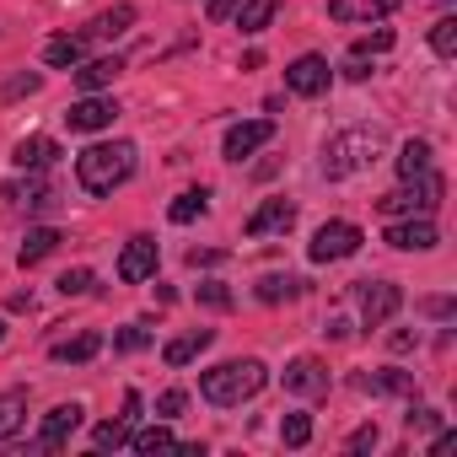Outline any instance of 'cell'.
<instances>
[{"instance_id": "16", "label": "cell", "mask_w": 457, "mask_h": 457, "mask_svg": "<svg viewBox=\"0 0 457 457\" xmlns=\"http://www.w3.org/2000/svg\"><path fill=\"white\" fill-rule=\"evenodd\" d=\"M403 0H328V17L334 22H377V17H393Z\"/></svg>"}, {"instance_id": "4", "label": "cell", "mask_w": 457, "mask_h": 457, "mask_svg": "<svg viewBox=\"0 0 457 457\" xmlns=\"http://www.w3.org/2000/svg\"><path fill=\"white\" fill-rule=\"evenodd\" d=\"M441 194H446V178L420 172V178H403V188L382 194V199H377V210H382L387 220H393V215H430V210L441 204Z\"/></svg>"}, {"instance_id": "26", "label": "cell", "mask_w": 457, "mask_h": 457, "mask_svg": "<svg viewBox=\"0 0 457 457\" xmlns=\"http://www.w3.org/2000/svg\"><path fill=\"white\" fill-rule=\"evenodd\" d=\"M430 172V140H403L398 151V178H420Z\"/></svg>"}, {"instance_id": "45", "label": "cell", "mask_w": 457, "mask_h": 457, "mask_svg": "<svg viewBox=\"0 0 457 457\" xmlns=\"http://www.w3.org/2000/svg\"><path fill=\"white\" fill-rule=\"evenodd\" d=\"M452 446H457V436H452V430H441V436H436V446H430V457H446Z\"/></svg>"}, {"instance_id": "40", "label": "cell", "mask_w": 457, "mask_h": 457, "mask_svg": "<svg viewBox=\"0 0 457 457\" xmlns=\"http://www.w3.org/2000/svg\"><path fill=\"white\" fill-rule=\"evenodd\" d=\"M441 425V409H409V430H436Z\"/></svg>"}, {"instance_id": "29", "label": "cell", "mask_w": 457, "mask_h": 457, "mask_svg": "<svg viewBox=\"0 0 457 457\" xmlns=\"http://www.w3.org/2000/svg\"><path fill=\"white\" fill-rule=\"evenodd\" d=\"M129 446L151 457V452H172L178 441H172V430H167V425H151V430H135V436H129Z\"/></svg>"}, {"instance_id": "18", "label": "cell", "mask_w": 457, "mask_h": 457, "mask_svg": "<svg viewBox=\"0 0 457 457\" xmlns=\"http://www.w3.org/2000/svg\"><path fill=\"white\" fill-rule=\"evenodd\" d=\"M97 350H103V334H97V328H87V334H76V339H60V345H49V355H54L60 366H87Z\"/></svg>"}, {"instance_id": "13", "label": "cell", "mask_w": 457, "mask_h": 457, "mask_svg": "<svg viewBox=\"0 0 457 457\" xmlns=\"http://www.w3.org/2000/svg\"><path fill=\"white\" fill-rule=\"evenodd\" d=\"M291 226H296V204H291V199H264V204L248 215L243 232H248V237H270V232H291Z\"/></svg>"}, {"instance_id": "6", "label": "cell", "mask_w": 457, "mask_h": 457, "mask_svg": "<svg viewBox=\"0 0 457 457\" xmlns=\"http://www.w3.org/2000/svg\"><path fill=\"white\" fill-rule=\"evenodd\" d=\"M355 307L366 318V328H382L398 307H403V291L393 280H355Z\"/></svg>"}, {"instance_id": "23", "label": "cell", "mask_w": 457, "mask_h": 457, "mask_svg": "<svg viewBox=\"0 0 457 457\" xmlns=\"http://www.w3.org/2000/svg\"><path fill=\"white\" fill-rule=\"evenodd\" d=\"M129 28H135V6H113V12L92 17L81 33H87V38H119V33H129Z\"/></svg>"}, {"instance_id": "27", "label": "cell", "mask_w": 457, "mask_h": 457, "mask_svg": "<svg viewBox=\"0 0 457 457\" xmlns=\"http://www.w3.org/2000/svg\"><path fill=\"white\" fill-rule=\"evenodd\" d=\"M204 210H210V194H204V188H188V194H178V199H172V210H167V215H172L178 226H188V220H199Z\"/></svg>"}, {"instance_id": "25", "label": "cell", "mask_w": 457, "mask_h": 457, "mask_svg": "<svg viewBox=\"0 0 457 457\" xmlns=\"http://www.w3.org/2000/svg\"><path fill=\"white\" fill-rule=\"evenodd\" d=\"M280 12V0H243V12H237V28L243 33H264Z\"/></svg>"}, {"instance_id": "33", "label": "cell", "mask_w": 457, "mask_h": 457, "mask_svg": "<svg viewBox=\"0 0 457 457\" xmlns=\"http://www.w3.org/2000/svg\"><path fill=\"white\" fill-rule=\"evenodd\" d=\"M280 441L286 446H307L312 441V414H286L280 420Z\"/></svg>"}, {"instance_id": "41", "label": "cell", "mask_w": 457, "mask_h": 457, "mask_svg": "<svg viewBox=\"0 0 457 457\" xmlns=\"http://www.w3.org/2000/svg\"><path fill=\"white\" fill-rule=\"evenodd\" d=\"M232 12H237V0H210V6H204V17H210V22H226Z\"/></svg>"}, {"instance_id": "10", "label": "cell", "mask_w": 457, "mask_h": 457, "mask_svg": "<svg viewBox=\"0 0 457 457\" xmlns=\"http://www.w3.org/2000/svg\"><path fill=\"white\" fill-rule=\"evenodd\" d=\"M156 275V237H129L124 253H119V280L124 286H140Z\"/></svg>"}, {"instance_id": "47", "label": "cell", "mask_w": 457, "mask_h": 457, "mask_svg": "<svg viewBox=\"0 0 457 457\" xmlns=\"http://www.w3.org/2000/svg\"><path fill=\"white\" fill-rule=\"evenodd\" d=\"M0 339H6V323H0Z\"/></svg>"}, {"instance_id": "43", "label": "cell", "mask_w": 457, "mask_h": 457, "mask_svg": "<svg viewBox=\"0 0 457 457\" xmlns=\"http://www.w3.org/2000/svg\"><path fill=\"white\" fill-rule=\"evenodd\" d=\"M420 307H425L430 318H452V302H446V296H430V302H420Z\"/></svg>"}, {"instance_id": "36", "label": "cell", "mask_w": 457, "mask_h": 457, "mask_svg": "<svg viewBox=\"0 0 457 457\" xmlns=\"http://www.w3.org/2000/svg\"><path fill=\"white\" fill-rule=\"evenodd\" d=\"M199 302L215 307V312H226V307H232V291H226L220 280H204V286H199Z\"/></svg>"}, {"instance_id": "24", "label": "cell", "mask_w": 457, "mask_h": 457, "mask_svg": "<svg viewBox=\"0 0 457 457\" xmlns=\"http://www.w3.org/2000/svg\"><path fill=\"white\" fill-rule=\"evenodd\" d=\"M361 387H366V393H403V398H414V371H398V366H387V371H371V377H361Z\"/></svg>"}, {"instance_id": "12", "label": "cell", "mask_w": 457, "mask_h": 457, "mask_svg": "<svg viewBox=\"0 0 457 457\" xmlns=\"http://www.w3.org/2000/svg\"><path fill=\"white\" fill-rule=\"evenodd\" d=\"M81 414H87L81 403H54V409L44 414V430H38V441H33V446H38V452H60V446H65V436L81 425Z\"/></svg>"}, {"instance_id": "35", "label": "cell", "mask_w": 457, "mask_h": 457, "mask_svg": "<svg viewBox=\"0 0 457 457\" xmlns=\"http://www.w3.org/2000/svg\"><path fill=\"white\" fill-rule=\"evenodd\" d=\"M54 286H60V296H87V291H92L97 280H92V270H65V275H60Z\"/></svg>"}, {"instance_id": "2", "label": "cell", "mask_w": 457, "mask_h": 457, "mask_svg": "<svg viewBox=\"0 0 457 457\" xmlns=\"http://www.w3.org/2000/svg\"><path fill=\"white\" fill-rule=\"evenodd\" d=\"M129 172H135V145L129 140H103V145H87L76 156V183L87 194H113V188L129 183Z\"/></svg>"}, {"instance_id": "30", "label": "cell", "mask_w": 457, "mask_h": 457, "mask_svg": "<svg viewBox=\"0 0 457 457\" xmlns=\"http://www.w3.org/2000/svg\"><path fill=\"white\" fill-rule=\"evenodd\" d=\"M124 441H129V420H108V425L92 430V446H97V452H119Z\"/></svg>"}, {"instance_id": "21", "label": "cell", "mask_w": 457, "mask_h": 457, "mask_svg": "<svg viewBox=\"0 0 457 457\" xmlns=\"http://www.w3.org/2000/svg\"><path fill=\"white\" fill-rule=\"evenodd\" d=\"M60 243H65V237H60V226H33V232H28V243H22V253H17V259H22V270L44 264V259H49Z\"/></svg>"}, {"instance_id": "17", "label": "cell", "mask_w": 457, "mask_h": 457, "mask_svg": "<svg viewBox=\"0 0 457 457\" xmlns=\"http://www.w3.org/2000/svg\"><path fill=\"white\" fill-rule=\"evenodd\" d=\"M87 44H92L87 33H65V38H49V44H44V60H49L54 71H76V65L87 60Z\"/></svg>"}, {"instance_id": "31", "label": "cell", "mask_w": 457, "mask_h": 457, "mask_svg": "<svg viewBox=\"0 0 457 457\" xmlns=\"http://www.w3.org/2000/svg\"><path fill=\"white\" fill-rule=\"evenodd\" d=\"M430 49H436L441 60H452V54H457V17H441V22L430 28Z\"/></svg>"}, {"instance_id": "46", "label": "cell", "mask_w": 457, "mask_h": 457, "mask_svg": "<svg viewBox=\"0 0 457 457\" xmlns=\"http://www.w3.org/2000/svg\"><path fill=\"white\" fill-rule=\"evenodd\" d=\"M345 76H350V81H366L371 71H366V60H355V54H350V65H345Z\"/></svg>"}, {"instance_id": "15", "label": "cell", "mask_w": 457, "mask_h": 457, "mask_svg": "<svg viewBox=\"0 0 457 457\" xmlns=\"http://www.w3.org/2000/svg\"><path fill=\"white\" fill-rule=\"evenodd\" d=\"M215 345V328H188V334H178V339H167L162 345V361L178 371V366H188V361H199L204 350Z\"/></svg>"}, {"instance_id": "7", "label": "cell", "mask_w": 457, "mask_h": 457, "mask_svg": "<svg viewBox=\"0 0 457 457\" xmlns=\"http://www.w3.org/2000/svg\"><path fill=\"white\" fill-rule=\"evenodd\" d=\"M382 243H387V248H403V253H425V248L441 243V232L430 226V215H409V220L393 215V226L382 232Z\"/></svg>"}, {"instance_id": "11", "label": "cell", "mask_w": 457, "mask_h": 457, "mask_svg": "<svg viewBox=\"0 0 457 457\" xmlns=\"http://www.w3.org/2000/svg\"><path fill=\"white\" fill-rule=\"evenodd\" d=\"M286 87H291L296 97H318V92L328 87V60H323V54L291 60V65H286Z\"/></svg>"}, {"instance_id": "20", "label": "cell", "mask_w": 457, "mask_h": 457, "mask_svg": "<svg viewBox=\"0 0 457 457\" xmlns=\"http://www.w3.org/2000/svg\"><path fill=\"white\" fill-rule=\"evenodd\" d=\"M60 156V145L49 140V135H28V140H17V151H12V162L22 167V172H38V167H49Z\"/></svg>"}, {"instance_id": "44", "label": "cell", "mask_w": 457, "mask_h": 457, "mask_svg": "<svg viewBox=\"0 0 457 457\" xmlns=\"http://www.w3.org/2000/svg\"><path fill=\"white\" fill-rule=\"evenodd\" d=\"M119 420H129V425H135V420H140V393H135V387H129V393H124V414H119Z\"/></svg>"}, {"instance_id": "32", "label": "cell", "mask_w": 457, "mask_h": 457, "mask_svg": "<svg viewBox=\"0 0 457 457\" xmlns=\"http://www.w3.org/2000/svg\"><path fill=\"white\" fill-rule=\"evenodd\" d=\"M151 339H156V334H151L145 323H129V328H119V334H113V350H119V355H135V350H145Z\"/></svg>"}, {"instance_id": "38", "label": "cell", "mask_w": 457, "mask_h": 457, "mask_svg": "<svg viewBox=\"0 0 457 457\" xmlns=\"http://www.w3.org/2000/svg\"><path fill=\"white\" fill-rule=\"evenodd\" d=\"M38 87H44V81H38V76L28 71V76H12V81H6V97H33Z\"/></svg>"}, {"instance_id": "37", "label": "cell", "mask_w": 457, "mask_h": 457, "mask_svg": "<svg viewBox=\"0 0 457 457\" xmlns=\"http://www.w3.org/2000/svg\"><path fill=\"white\" fill-rule=\"evenodd\" d=\"M183 409H188V393H178V387H172V393H162V398H156V414H162V420H178V414H183Z\"/></svg>"}, {"instance_id": "14", "label": "cell", "mask_w": 457, "mask_h": 457, "mask_svg": "<svg viewBox=\"0 0 457 457\" xmlns=\"http://www.w3.org/2000/svg\"><path fill=\"white\" fill-rule=\"evenodd\" d=\"M286 393H296V398H318V393H328V366L312 361V355L291 361V366H286Z\"/></svg>"}, {"instance_id": "22", "label": "cell", "mask_w": 457, "mask_h": 457, "mask_svg": "<svg viewBox=\"0 0 457 457\" xmlns=\"http://www.w3.org/2000/svg\"><path fill=\"white\" fill-rule=\"evenodd\" d=\"M22 425H28V393H22V387L0 393V441H12Z\"/></svg>"}, {"instance_id": "1", "label": "cell", "mask_w": 457, "mask_h": 457, "mask_svg": "<svg viewBox=\"0 0 457 457\" xmlns=\"http://www.w3.org/2000/svg\"><path fill=\"white\" fill-rule=\"evenodd\" d=\"M264 382H270V371H264V361H220V366H210L204 377H199V393L215 403V409H237V403H248V398H259L264 393Z\"/></svg>"}, {"instance_id": "3", "label": "cell", "mask_w": 457, "mask_h": 457, "mask_svg": "<svg viewBox=\"0 0 457 457\" xmlns=\"http://www.w3.org/2000/svg\"><path fill=\"white\" fill-rule=\"evenodd\" d=\"M382 145H387V135H382L377 124H361V129L334 135V140L323 145V178H350V172L371 167V162L382 156Z\"/></svg>"}, {"instance_id": "5", "label": "cell", "mask_w": 457, "mask_h": 457, "mask_svg": "<svg viewBox=\"0 0 457 457\" xmlns=\"http://www.w3.org/2000/svg\"><path fill=\"white\" fill-rule=\"evenodd\" d=\"M361 226L355 220H323L318 232H312V264H339V259H350V253H361Z\"/></svg>"}, {"instance_id": "34", "label": "cell", "mask_w": 457, "mask_h": 457, "mask_svg": "<svg viewBox=\"0 0 457 457\" xmlns=\"http://www.w3.org/2000/svg\"><path fill=\"white\" fill-rule=\"evenodd\" d=\"M393 44H398V38H393V28H377V33L355 38V49H350V54H355V60H366V54H387Z\"/></svg>"}, {"instance_id": "28", "label": "cell", "mask_w": 457, "mask_h": 457, "mask_svg": "<svg viewBox=\"0 0 457 457\" xmlns=\"http://www.w3.org/2000/svg\"><path fill=\"white\" fill-rule=\"evenodd\" d=\"M291 296H302L296 275H264L259 280V302H291Z\"/></svg>"}, {"instance_id": "19", "label": "cell", "mask_w": 457, "mask_h": 457, "mask_svg": "<svg viewBox=\"0 0 457 457\" xmlns=\"http://www.w3.org/2000/svg\"><path fill=\"white\" fill-rule=\"evenodd\" d=\"M119 71H124V60H119V54H103V60H81V65H76V87H81V92H103V87H108Z\"/></svg>"}, {"instance_id": "39", "label": "cell", "mask_w": 457, "mask_h": 457, "mask_svg": "<svg viewBox=\"0 0 457 457\" xmlns=\"http://www.w3.org/2000/svg\"><path fill=\"white\" fill-rule=\"evenodd\" d=\"M377 441H382V436H377V425H361V430H350V441H345V446H350V452H371Z\"/></svg>"}, {"instance_id": "42", "label": "cell", "mask_w": 457, "mask_h": 457, "mask_svg": "<svg viewBox=\"0 0 457 457\" xmlns=\"http://www.w3.org/2000/svg\"><path fill=\"white\" fill-rule=\"evenodd\" d=\"M220 259H226V253H215V248H194V253H188V264H194V270H199V264L210 270V264H220Z\"/></svg>"}, {"instance_id": "9", "label": "cell", "mask_w": 457, "mask_h": 457, "mask_svg": "<svg viewBox=\"0 0 457 457\" xmlns=\"http://www.w3.org/2000/svg\"><path fill=\"white\" fill-rule=\"evenodd\" d=\"M119 119V103L113 97H97V92H87L81 103H71V113H65V124L76 129V135H92V129H108Z\"/></svg>"}, {"instance_id": "8", "label": "cell", "mask_w": 457, "mask_h": 457, "mask_svg": "<svg viewBox=\"0 0 457 457\" xmlns=\"http://www.w3.org/2000/svg\"><path fill=\"white\" fill-rule=\"evenodd\" d=\"M275 140V124L270 119H248V124H232L226 129V145H220V156L226 162H248L259 145H270Z\"/></svg>"}]
</instances>
